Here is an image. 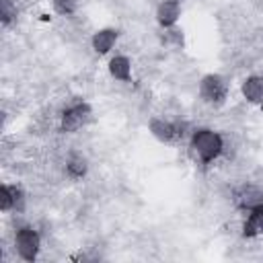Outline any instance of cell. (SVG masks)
<instances>
[{"label": "cell", "mask_w": 263, "mask_h": 263, "mask_svg": "<svg viewBox=\"0 0 263 263\" xmlns=\"http://www.w3.org/2000/svg\"><path fill=\"white\" fill-rule=\"evenodd\" d=\"M189 146H191V152L199 158V162L210 164V162H214L222 154L224 140H222V136L218 132L208 129V127H199V129H195L191 134Z\"/></svg>", "instance_id": "6da1fadb"}, {"label": "cell", "mask_w": 263, "mask_h": 263, "mask_svg": "<svg viewBox=\"0 0 263 263\" xmlns=\"http://www.w3.org/2000/svg\"><path fill=\"white\" fill-rule=\"evenodd\" d=\"M228 90H230V82L222 74H205L199 80V97L208 105L214 107L224 105V101L228 99Z\"/></svg>", "instance_id": "7a4b0ae2"}, {"label": "cell", "mask_w": 263, "mask_h": 263, "mask_svg": "<svg viewBox=\"0 0 263 263\" xmlns=\"http://www.w3.org/2000/svg\"><path fill=\"white\" fill-rule=\"evenodd\" d=\"M14 247H16V253L21 259L35 261L41 251V236L33 226H23L14 234Z\"/></svg>", "instance_id": "3957f363"}, {"label": "cell", "mask_w": 263, "mask_h": 263, "mask_svg": "<svg viewBox=\"0 0 263 263\" xmlns=\"http://www.w3.org/2000/svg\"><path fill=\"white\" fill-rule=\"evenodd\" d=\"M90 117H92V109L88 103H74L62 113L60 129L66 134H74L80 127H84L90 121Z\"/></svg>", "instance_id": "277c9868"}, {"label": "cell", "mask_w": 263, "mask_h": 263, "mask_svg": "<svg viewBox=\"0 0 263 263\" xmlns=\"http://www.w3.org/2000/svg\"><path fill=\"white\" fill-rule=\"evenodd\" d=\"M148 129L150 134L162 142V144H171L173 140H177L179 136H183V125L181 123H175V121H166L162 117H152L148 121Z\"/></svg>", "instance_id": "5b68a950"}, {"label": "cell", "mask_w": 263, "mask_h": 263, "mask_svg": "<svg viewBox=\"0 0 263 263\" xmlns=\"http://www.w3.org/2000/svg\"><path fill=\"white\" fill-rule=\"evenodd\" d=\"M234 205L242 212H251L263 203V189L257 185H242L234 191Z\"/></svg>", "instance_id": "8992f818"}, {"label": "cell", "mask_w": 263, "mask_h": 263, "mask_svg": "<svg viewBox=\"0 0 263 263\" xmlns=\"http://www.w3.org/2000/svg\"><path fill=\"white\" fill-rule=\"evenodd\" d=\"M0 210L2 212H23L25 210V193L16 185H2L0 187Z\"/></svg>", "instance_id": "52a82bcc"}, {"label": "cell", "mask_w": 263, "mask_h": 263, "mask_svg": "<svg viewBox=\"0 0 263 263\" xmlns=\"http://www.w3.org/2000/svg\"><path fill=\"white\" fill-rule=\"evenodd\" d=\"M181 16V2H173V0H162L156 6V23L162 29L175 27V23Z\"/></svg>", "instance_id": "ba28073f"}, {"label": "cell", "mask_w": 263, "mask_h": 263, "mask_svg": "<svg viewBox=\"0 0 263 263\" xmlns=\"http://www.w3.org/2000/svg\"><path fill=\"white\" fill-rule=\"evenodd\" d=\"M117 29H113V27H105V29H99L95 35H92V39H90V45H92V49L99 53V55H105V53H109L111 49H113V45H115V41H117Z\"/></svg>", "instance_id": "9c48e42d"}, {"label": "cell", "mask_w": 263, "mask_h": 263, "mask_svg": "<svg viewBox=\"0 0 263 263\" xmlns=\"http://www.w3.org/2000/svg\"><path fill=\"white\" fill-rule=\"evenodd\" d=\"M242 97L253 105H263V76H249L240 84Z\"/></svg>", "instance_id": "30bf717a"}, {"label": "cell", "mask_w": 263, "mask_h": 263, "mask_svg": "<svg viewBox=\"0 0 263 263\" xmlns=\"http://www.w3.org/2000/svg\"><path fill=\"white\" fill-rule=\"evenodd\" d=\"M242 234L247 238H255V236H263V203L257 205L255 210L247 212V220L242 224Z\"/></svg>", "instance_id": "8fae6325"}, {"label": "cell", "mask_w": 263, "mask_h": 263, "mask_svg": "<svg viewBox=\"0 0 263 263\" xmlns=\"http://www.w3.org/2000/svg\"><path fill=\"white\" fill-rule=\"evenodd\" d=\"M109 74L115 80L129 82L132 80V62L125 55H115L109 60Z\"/></svg>", "instance_id": "7c38bea8"}, {"label": "cell", "mask_w": 263, "mask_h": 263, "mask_svg": "<svg viewBox=\"0 0 263 263\" xmlns=\"http://www.w3.org/2000/svg\"><path fill=\"white\" fill-rule=\"evenodd\" d=\"M86 168H88L86 160H84L82 156H78V154H72V156L66 160V175H68L70 179H82V177L86 175Z\"/></svg>", "instance_id": "4fadbf2b"}, {"label": "cell", "mask_w": 263, "mask_h": 263, "mask_svg": "<svg viewBox=\"0 0 263 263\" xmlns=\"http://www.w3.org/2000/svg\"><path fill=\"white\" fill-rule=\"evenodd\" d=\"M80 0H51V6L53 10L60 14V16H70L76 12Z\"/></svg>", "instance_id": "5bb4252c"}, {"label": "cell", "mask_w": 263, "mask_h": 263, "mask_svg": "<svg viewBox=\"0 0 263 263\" xmlns=\"http://www.w3.org/2000/svg\"><path fill=\"white\" fill-rule=\"evenodd\" d=\"M0 18H2V25H10L16 18L14 0H0Z\"/></svg>", "instance_id": "9a60e30c"}, {"label": "cell", "mask_w": 263, "mask_h": 263, "mask_svg": "<svg viewBox=\"0 0 263 263\" xmlns=\"http://www.w3.org/2000/svg\"><path fill=\"white\" fill-rule=\"evenodd\" d=\"M164 41H166V43H173L175 47H181V45H183V31L177 29V27L164 29Z\"/></svg>", "instance_id": "2e32d148"}, {"label": "cell", "mask_w": 263, "mask_h": 263, "mask_svg": "<svg viewBox=\"0 0 263 263\" xmlns=\"http://www.w3.org/2000/svg\"><path fill=\"white\" fill-rule=\"evenodd\" d=\"M173 2H181V0H173Z\"/></svg>", "instance_id": "e0dca14e"}]
</instances>
